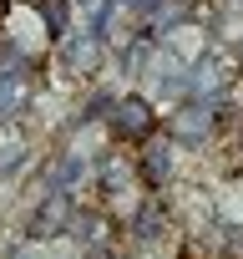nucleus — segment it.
I'll use <instances>...</instances> for the list:
<instances>
[{
    "label": "nucleus",
    "mask_w": 243,
    "mask_h": 259,
    "mask_svg": "<svg viewBox=\"0 0 243 259\" xmlns=\"http://www.w3.org/2000/svg\"><path fill=\"white\" fill-rule=\"evenodd\" d=\"M71 219H76L71 193H66V188H51V193H41V208H36V219H31V239H36V244L61 239V234H71Z\"/></svg>",
    "instance_id": "39448f33"
},
{
    "label": "nucleus",
    "mask_w": 243,
    "mask_h": 259,
    "mask_svg": "<svg viewBox=\"0 0 243 259\" xmlns=\"http://www.w3.org/2000/svg\"><path fill=\"white\" fill-rule=\"evenodd\" d=\"M157 107H152V97L147 92H122V97H106V112H101V122H106V133L111 138H122V143H147L152 133H157Z\"/></svg>",
    "instance_id": "f257e3e1"
},
{
    "label": "nucleus",
    "mask_w": 243,
    "mask_h": 259,
    "mask_svg": "<svg viewBox=\"0 0 243 259\" xmlns=\"http://www.w3.org/2000/svg\"><path fill=\"white\" fill-rule=\"evenodd\" d=\"M177 153H183V143L167 133V127H162V133H152V138L142 143V153H137V173H142V183H147V188H162V183L177 173Z\"/></svg>",
    "instance_id": "20e7f679"
},
{
    "label": "nucleus",
    "mask_w": 243,
    "mask_h": 259,
    "mask_svg": "<svg viewBox=\"0 0 243 259\" xmlns=\"http://www.w3.org/2000/svg\"><path fill=\"white\" fill-rule=\"evenodd\" d=\"M81 259H116V254H111V249H106V244H91V249H86V254H81Z\"/></svg>",
    "instance_id": "1a4fd4ad"
},
{
    "label": "nucleus",
    "mask_w": 243,
    "mask_h": 259,
    "mask_svg": "<svg viewBox=\"0 0 243 259\" xmlns=\"http://www.w3.org/2000/svg\"><path fill=\"white\" fill-rule=\"evenodd\" d=\"M106 56H111V46H106V36H101L96 26L66 31V36H61V61H66V71L81 76V81H96L101 66H106Z\"/></svg>",
    "instance_id": "7ed1b4c3"
},
{
    "label": "nucleus",
    "mask_w": 243,
    "mask_h": 259,
    "mask_svg": "<svg viewBox=\"0 0 243 259\" xmlns=\"http://www.w3.org/2000/svg\"><path fill=\"white\" fill-rule=\"evenodd\" d=\"M31 158V138H26V127L11 117V122H0V178H11L21 163Z\"/></svg>",
    "instance_id": "423d86ee"
},
{
    "label": "nucleus",
    "mask_w": 243,
    "mask_h": 259,
    "mask_svg": "<svg viewBox=\"0 0 243 259\" xmlns=\"http://www.w3.org/2000/svg\"><path fill=\"white\" fill-rule=\"evenodd\" d=\"M218 122H223V102L188 97V102H177V107L167 112V133H172L183 148H203V143H213Z\"/></svg>",
    "instance_id": "f03ea898"
},
{
    "label": "nucleus",
    "mask_w": 243,
    "mask_h": 259,
    "mask_svg": "<svg viewBox=\"0 0 243 259\" xmlns=\"http://www.w3.org/2000/svg\"><path fill=\"white\" fill-rule=\"evenodd\" d=\"M36 11H41V21H46V31L61 41L66 31H71V16H66V0H36Z\"/></svg>",
    "instance_id": "0eeeda50"
},
{
    "label": "nucleus",
    "mask_w": 243,
    "mask_h": 259,
    "mask_svg": "<svg viewBox=\"0 0 243 259\" xmlns=\"http://www.w3.org/2000/svg\"><path fill=\"white\" fill-rule=\"evenodd\" d=\"M228 254L243 259V229H228Z\"/></svg>",
    "instance_id": "6e6552de"
}]
</instances>
